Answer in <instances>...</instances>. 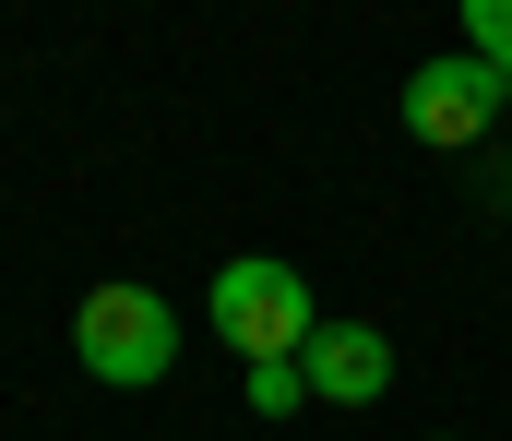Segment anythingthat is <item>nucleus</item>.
<instances>
[{
    "instance_id": "1",
    "label": "nucleus",
    "mask_w": 512,
    "mask_h": 441,
    "mask_svg": "<svg viewBox=\"0 0 512 441\" xmlns=\"http://www.w3.org/2000/svg\"><path fill=\"white\" fill-rule=\"evenodd\" d=\"M215 334L239 346V370H286L310 334H322V298L298 263H274V251H239L227 275H215Z\"/></svg>"
},
{
    "instance_id": "2",
    "label": "nucleus",
    "mask_w": 512,
    "mask_h": 441,
    "mask_svg": "<svg viewBox=\"0 0 512 441\" xmlns=\"http://www.w3.org/2000/svg\"><path fill=\"white\" fill-rule=\"evenodd\" d=\"M72 358H84V382L143 394V382H167V358H179V310L155 287H96L72 310Z\"/></svg>"
},
{
    "instance_id": "3",
    "label": "nucleus",
    "mask_w": 512,
    "mask_h": 441,
    "mask_svg": "<svg viewBox=\"0 0 512 441\" xmlns=\"http://www.w3.org/2000/svg\"><path fill=\"white\" fill-rule=\"evenodd\" d=\"M501 108H512V72H489L477 48H453V60H417V72H405V132H417L429 155L477 144Z\"/></svg>"
},
{
    "instance_id": "4",
    "label": "nucleus",
    "mask_w": 512,
    "mask_h": 441,
    "mask_svg": "<svg viewBox=\"0 0 512 441\" xmlns=\"http://www.w3.org/2000/svg\"><path fill=\"white\" fill-rule=\"evenodd\" d=\"M298 382H310L322 406H382V382H393V334H382V322H322V334L298 346Z\"/></svg>"
},
{
    "instance_id": "5",
    "label": "nucleus",
    "mask_w": 512,
    "mask_h": 441,
    "mask_svg": "<svg viewBox=\"0 0 512 441\" xmlns=\"http://www.w3.org/2000/svg\"><path fill=\"white\" fill-rule=\"evenodd\" d=\"M465 48H477L489 72H512V0H465Z\"/></svg>"
},
{
    "instance_id": "6",
    "label": "nucleus",
    "mask_w": 512,
    "mask_h": 441,
    "mask_svg": "<svg viewBox=\"0 0 512 441\" xmlns=\"http://www.w3.org/2000/svg\"><path fill=\"white\" fill-rule=\"evenodd\" d=\"M310 406V382H298V358L286 370H251V418H298Z\"/></svg>"
}]
</instances>
